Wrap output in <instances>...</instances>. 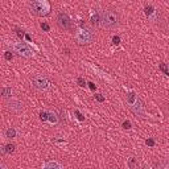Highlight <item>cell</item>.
<instances>
[{
  "label": "cell",
  "mask_w": 169,
  "mask_h": 169,
  "mask_svg": "<svg viewBox=\"0 0 169 169\" xmlns=\"http://www.w3.org/2000/svg\"><path fill=\"white\" fill-rule=\"evenodd\" d=\"M57 24L61 29H65V30H70L73 27L72 19L69 17V15L65 12H58L57 15Z\"/></svg>",
  "instance_id": "8992f818"
},
{
  "label": "cell",
  "mask_w": 169,
  "mask_h": 169,
  "mask_svg": "<svg viewBox=\"0 0 169 169\" xmlns=\"http://www.w3.org/2000/svg\"><path fill=\"white\" fill-rule=\"evenodd\" d=\"M145 143H147V145H149V147H153V145H155V141H153V139H148Z\"/></svg>",
  "instance_id": "4316f807"
},
{
  "label": "cell",
  "mask_w": 169,
  "mask_h": 169,
  "mask_svg": "<svg viewBox=\"0 0 169 169\" xmlns=\"http://www.w3.org/2000/svg\"><path fill=\"white\" fill-rule=\"evenodd\" d=\"M13 53H16L17 56L23 58H32L34 56V52L28 44L25 42H16L13 45Z\"/></svg>",
  "instance_id": "277c9868"
},
{
  "label": "cell",
  "mask_w": 169,
  "mask_h": 169,
  "mask_svg": "<svg viewBox=\"0 0 169 169\" xmlns=\"http://www.w3.org/2000/svg\"><path fill=\"white\" fill-rule=\"evenodd\" d=\"M144 12H145V15H147L148 17H152V16L156 13V9L152 7V5H145V7H144Z\"/></svg>",
  "instance_id": "5bb4252c"
},
{
  "label": "cell",
  "mask_w": 169,
  "mask_h": 169,
  "mask_svg": "<svg viewBox=\"0 0 169 169\" xmlns=\"http://www.w3.org/2000/svg\"><path fill=\"white\" fill-rule=\"evenodd\" d=\"M7 106L11 111H15V112H20L23 110V103L17 99H11V101L7 102Z\"/></svg>",
  "instance_id": "ba28073f"
},
{
  "label": "cell",
  "mask_w": 169,
  "mask_h": 169,
  "mask_svg": "<svg viewBox=\"0 0 169 169\" xmlns=\"http://www.w3.org/2000/svg\"><path fill=\"white\" fill-rule=\"evenodd\" d=\"M4 57H5V60H8V61H11L12 58H13V54H12V52L7 50L5 53H4Z\"/></svg>",
  "instance_id": "ffe728a7"
},
{
  "label": "cell",
  "mask_w": 169,
  "mask_h": 169,
  "mask_svg": "<svg viewBox=\"0 0 169 169\" xmlns=\"http://www.w3.org/2000/svg\"><path fill=\"white\" fill-rule=\"evenodd\" d=\"M16 33H17V36L19 37H24V32H23V30H20V29H17V30H16Z\"/></svg>",
  "instance_id": "f1b7e54d"
},
{
  "label": "cell",
  "mask_w": 169,
  "mask_h": 169,
  "mask_svg": "<svg viewBox=\"0 0 169 169\" xmlns=\"http://www.w3.org/2000/svg\"><path fill=\"white\" fill-rule=\"evenodd\" d=\"M90 23L93 27H98L101 24V12H95V13L91 16L90 19Z\"/></svg>",
  "instance_id": "30bf717a"
},
{
  "label": "cell",
  "mask_w": 169,
  "mask_h": 169,
  "mask_svg": "<svg viewBox=\"0 0 169 169\" xmlns=\"http://www.w3.org/2000/svg\"><path fill=\"white\" fill-rule=\"evenodd\" d=\"M158 69H160V70H161V72L164 73L165 76H169V69L166 68V65H165V64H160V66H158Z\"/></svg>",
  "instance_id": "ac0fdd59"
},
{
  "label": "cell",
  "mask_w": 169,
  "mask_h": 169,
  "mask_svg": "<svg viewBox=\"0 0 169 169\" xmlns=\"http://www.w3.org/2000/svg\"><path fill=\"white\" fill-rule=\"evenodd\" d=\"M41 169H64V166L58 161H46Z\"/></svg>",
  "instance_id": "9c48e42d"
},
{
  "label": "cell",
  "mask_w": 169,
  "mask_h": 169,
  "mask_svg": "<svg viewBox=\"0 0 169 169\" xmlns=\"http://www.w3.org/2000/svg\"><path fill=\"white\" fill-rule=\"evenodd\" d=\"M48 120H49L50 123H53V124L58 123V115H57V112L48 111Z\"/></svg>",
  "instance_id": "8fae6325"
},
{
  "label": "cell",
  "mask_w": 169,
  "mask_h": 169,
  "mask_svg": "<svg viewBox=\"0 0 169 169\" xmlns=\"http://www.w3.org/2000/svg\"><path fill=\"white\" fill-rule=\"evenodd\" d=\"M127 165L130 166V169H136L137 168V161L135 157H131L128 158V161H127Z\"/></svg>",
  "instance_id": "2e32d148"
},
{
  "label": "cell",
  "mask_w": 169,
  "mask_h": 169,
  "mask_svg": "<svg viewBox=\"0 0 169 169\" xmlns=\"http://www.w3.org/2000/svg\"><path fill=\"white\" fill-rule=\"evenodd\" d=\"M29 11L34 16L44 17L50 13V4L46 0H33L29 3Z\"/></svg>",
  "instance_id": "7a4b0ae2"
},
{
  "label": "cell",
  "mask_w": 169,
  "mask_h": 169,
  "mask_svg": "<svg viewBox=\"0 0 169 169\" xmlns=\"http://www.w3.org/2000/svg\"><path fill=\"white\" fill-rule=\"evenodd\" d=\"M89 86H90V89H91V90H95V85H94L93 82H90V83H89Z\"/></svg>",
  "instance_id": "f546056e"
},
{
  "label": "cell",
  "mask_w": 169,
  "mask_h": 169,
  "mask_svg": "<svg viewBox=\"0 0 169 169\" xmlns=\"http://www.w3.org/2000/svg\"><path fill=\"white\" fill-rule=\"evenodd\" d=\"M1 169H7V166H5V165L3 164V165H1Z\"/></svg>",
  "instance_id": "4dcf8cb0"
},
{
  "label": "cell",
  "mask_w": 169,
  "mask_h": 169,
  "mask_svg": "<svg viewBox=\"0 0 169 169\" xmlns=\"http://www.w3.org/2000/svg\"><path fill=\"white\" fill-rule=\"evenodd\" d=\"M130 108L135 115L140 116V118H145V106H144V103L139 99V98H136V101L131 104Z\"/></svg>",
  "instance_id": "52a82bcc"
},
{
  "label": "cell",
  "mask_w": 169,
  "mask_h": 169,
  "mask_svg": "<svg viewBox=\"0 0 169 169\" xmlns=\"http://www.w3.org/2000/svg\"><path fill=\"white\" fill-rule=\"evenodd\" d=\"M95 99H97L98 102H103V101H104V98L102 97L101 94H97V95H95Z\"/></svg>",
  "instance_id": "83f0119b"
},
{
  "label": "cell",
  "mask_w": 169,
  "mask_h": 169,
  "mask_svg": "<svg viewBox=\"0 0 169 169\" xmlns=\"http://www.w3.org/2000/svg\"><path fill=\"white\" fill-rule=\"evenodd\" d=\"M74 114H76V115H77V118H78L79 120H85V116H83L82 114H81V112L78 111V110H76V111H74Z\"/></svg>",
  "instance_id": "603a6c76"
},
{
  "label": "cell",
  "mask_w": 169,
  "mask_h": 169,
  "mask_svg": "<svg viewBox=\"0 0 169 169\" xmlns=\"http://www.w3.org/2000/svg\"><path fill=\"white\" fill-rule=\"evenodd\" d=\"M119 42H120V37H119V36H114V37H112V44L118 45Z\"/></svg>",
  "instance_id": "cb8c5ba5"
},
{
  "label": "cell",
  "mask_w": 169,
  "mask_h": 169,
  "mask_svg": "<svg viewBox=\"0 0 169 169\" xmlns=\"http://www.w3.org/2000/svg\"><path fill=\"white\" fill-rule=\"evenodd\" d=\"M123 128H126V130H130V128H131V122L126 120V122L123 123Z\"/></svg>",
  "instance_id": "d4e9b609"
},
{
  "label": "cell",
  "mask_w": 169,
  "mask_h": 169,
  "mask_svg": "<svg viewBox=\"0 0 169 169\" xmlns=\"http://www.w3.org/2000/svg\"><path fill=\"white\" fill-rule=\"evenodd\" d=\"M40 119H41L42 122H48V111L40 112Z\"/></svg>",
  "instance_id": "d6986e66"
},
{
  "label": "cell",
  "mask_w": 169,
  "mask_h": 169,
  "mask_svg": "<svg viewBox=\"0 0 169 169\" xmlns=\"http://www.w3.org/2000/svg\"><path fill=\"white\" fill-rule=\"evenodd\" d=\"M119 15L114 9H104L101 12V25L106 29H115L119 27Z\"/></svg>",
  "instance_id": "6da1fadb"
},
{
  "label": "cell",
  "mask_w": 169,
  "mask_h": 169,
  "mask_svg": "<svg viewBox=\"0 0 169 169\" xmlns=\"http://www.w3.org/2000/svg\"><path fill=\"white\" fill-rule=\"evenodd\" d=\"M77 82H78V85H79L81 87H85V86H86V81H85L83 78H78V79H77Z\"/></svg>",
  "instance_id": "7402d4cb"
},
{
  "label": "cell",
  "mask_w": 169,
  "mask_h": 169,
  "mask_svg": "<svg viewBox=\"0 0 169 169\" xmlns=\"http://www.w3.org/2000/svg\"><path fill=\"white\" fill-rule=\"evenodd\" d=\"M136 98H137V97H136V94L133 93V91H130V93L127 94V103H128V104L131 106V104H132L133 102L136 101Z\"/></svg>",
  "instance_id": "9a60e30c"
},
{
  "label": "cell",
  "mask_w": 169,
  "mask_h": 169,
  "mask_svg": "<svg viewBox=\"0 0 169 169\" xmlns=\"http://www.w3.org/2000/svg\"><path fill=\"white\" fill-rule=\"evenodd\" d=\"M158 169H169V164L168 162H161L160 166H158Z\"/></svg>",
  "instance_id": "484cf974"
},
{
  "label": "cell",
  "mask_w": 169,
  "mask_h": 169,
  "mask_svg": "<svg viewBox=\"0 0 169 169\" xmlns=\"http://www.w3.org/2000/svg\"><path fill=\"white\" fill-rule=\"evenodd\" d=\"M16 135H17V132H16L13 127H9V128L5 130V137H8V139H15Z\"/></svg>",
  "instance_id": "7c38bea8"
},
{
  "label": "cell",
  "mask_w": 169,
  "mask_h": 169,
  "mask_svg": "<svg viewBox=\"0 0 169 169\" xmlns=\"http://www.w3.org/2000/svg\"><path fill=\"white\" fill-rule=\"evenodd\" d=\"M74 40L78 45H90L95 40V34L91 29H87V28H79L77 29L76 34H74Z\"/></svg>",
  "instance_id": "3957f363"
},
{
  "label": "cell",
  "mask_w": 169,
  "mask_h": 169,
  "mask_svg": "<svg viewBox=\"0 0 169 169\" xmlns=\"http://www.w3.org/2000/svg\"><path fill=\"white\" fill-rule=\"evenodd\" d=\"M32 85L36 87L37 90H41V91H45L50 87V82L49 79L46 78L45 76L42 74H38V76H34L32 79Z\"/></svg>",
  "instance_id": "5b68a950"
},
{
  "label": "cell",
  "mask_w": 169,
  "mask_h": 169,
  "mask_svg": "<svg viewBox=\"0 0 169 169\" xmlns=\"http://www.w3.org/2000/svg\"><path fill=\"white\" fill-rule=\"evenodd\" d=\"M11 94H12L11 87H3V89H1V95H3L4 98H9Z\"/></svg>",
  "instance_id": "e0dca14e"
},
{
  "label": "cell",
  "mask_w": 169,
  "mask_h": 169,
  "mask_svg": "<svg viewBox=\"0 0 169 169\" xmlns=\"http://www.w3.org/2000/svg\"><path fill=\"white\" fill-rule=\"evenodd\" d=\"M41 28H42L45 32H49V30H50V27H49V24H46V23H41Z\"/></svg>",
  "instance_id": "44dd1931"
},
{
  "label": "cell",
  "mask_w": 169,
  "mask_h": 169,
  "mask_svg": "<svg viewBox=\"0 0 169 169\" xmlns=\"http://www.w3.org/2000/svg\"><path fill=\"white\" fill-rule=\"evenodd\" d=\"M15 151V144L9 143V144H5L3 148H1V152L3 153H12Z\"/></svg>",
  "instance_id": "4fadbf2b"
}]
</instances>
